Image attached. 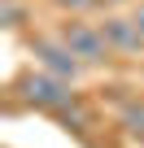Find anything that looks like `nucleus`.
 <instances>
[{
  "instance_id": "nucleus-1",
  "label": "nucleus",
  "mask_w": 144,
  "mask_h": 148,
  "mask_svg": "<svg viewBox=\"0 0 144 148\" xmlns=\"http://www.w3.org/2000/svg\"><path fill=\"white\" fill-rule=\"evenodd\" d=\"M5 100H9V113L13 109H35V113H65L70 105H79L83 96L74 92V83H65V79H52V74H44V70H22L18 79L9 83V92H5Z\"/></svg>"
},
{
  "instance_id": "nucleus-2",
  "label": "nucleus",
  "mask_w": 144,
  "mask_h": 148,
  "mask_svg": "<svg viewBox=\"0 0 144 148\" xmlns=\"http://www.w3.org/2000/svg\"><path fill=\"white\" fill-rule=\"evenodd\" d=\"M57 35H61V44L74 52V61L83 65V70H105V65H114L118 57L109 52V44H105V31H101V22H92V18H61L57 22Z\"/></svg>"
},
{
  "instance_id": "nucleus-3",
  "label": "nucleus",
  "mask_w": 144,
  "mask_h": 148,
  "mask_svg": "<svg viewBox=\"0 0 144 148\" xmlns=\"http://www.w3.org/2000/svg\"><path fill=\"white\" fill-rule=\"evenodd\" d=\"M26 48H31V57H35V70L52 74V79H65V83H79V79H83V65L74 61V52L61 44L57 31H39V35H31Z\"/></svg>"
},
{
  "instance_id": "nucleus-4",
  "label": "nucleus",
  "mask_w": 144,
  "mask_h": 148,
  "mask_svg": "<svg viewBox=\"0 0 144 148\" xmlns=\"http://www.w3.org/2000/svg\"><path fill=\"white\" fill-rule=\"evenodd\" d=\"M96 22H101L105 44H109V52H114L118 61H135V57H144V35L135 31L131 13H105V18H96Z\"/></svg>"
},
{
  "instance_id": "nucleus-5",
  "label": "nucleus",
  "mask_w": 144,
  "mask_h": 148,
  "mask_svg": "<svg viewBox=\"0 0 144 148\" xmlns=\"http://www.w3.org/2000/svg\"><path fill=\"white\" fill-rule=\"evenodd\" d=\"M57 122L70 131V135H79L83 144H92V126H96V118H92V109L79 100V105H70L65 113H57Z\"/></svg>"
},
{
  "instance_id": "nucleus-6",
  "label": "nucleus",
  "mask_w": 144,
  "mask_h": 148,
  "mask_svg": "<svg viewBox=\"0 0 144 148\" xmlns=\"http://www.w3.org/2000/svg\"><path fill=\"white\" fill-rule=\"evenodd\" d=\"M118 126L127 139H140L144 144V96H131L122 109H118Z\"/></svg>"
},
{
  "instance_id": "nucleus-7",
  "label": "nucleus",
  "mask_w": 144,
  "mask_h": 148,
  "mask_svg": "<svg viewBox=\"0 0 144 148\" xmlns=\"http://www.w3.org/2000/svg\"><path fill=\"white\" fill-rule=\"evenodd\" d=\"M26 18H31L26 5H18V0H0V26H5V31H26Z\"/></svg>"
},
{
  "instance_id": "nucleus-8",
  "label": "nucleus",
  "mask_w": 144,
  "mask_h": 148,
  "mask_svg": "<svg viewBox=\"0 0 144 148\" xmlns=\"http://www.w3.org/2000/svg\"><path fill=\"white\" fill-rule=\"evenodd\" d=\"M48 5L61 13V18H88L96 5H92V0H48Z\"/></svg>"
},
{
  "instance_id": "nucleus-9",
  "label": "nucleus",
  "mask_w": 144,
  "mask_h": 148,
  "mask_svg": "<svg viewBox=\"0 0 144 148\" xmlns=\"http://www.w3.org/2000/svg\"><path fill=\"white\" fill-rule=\"evenodd\" d=\"M92 5H96V13L105 18V13H118V9H131L135 0H92Z\"/></svg>"
},
{
  "instance_id": "nucleus-10",
  "label": "nucleus",
  "mask_w": 144,
  "mask_h": 148,
  "mask_svg": "<svg viewBox=\"0 0 144 148\" xmlns=\"http://www.w3.org/2000/svg\"><path fill=\"white\" fill-rule=\"evenodd\" d=\"M127 13H131V22H135V31L144 35V0H135V5H131Z\"/></svg>"
},
{
  "instance_id": "nucleus-11",
  "label": "nucleus",
  "mask_w": 144,
  "mask_h": 148,
  "mask_svg": "<svg viewBox=\"0 0 144 148\" xmlns=\"http://www.w3.org/2000/svg\"><path fill=\"white\" fill-rule=\"evenodd\" d=\"M18 5H26V0H18Z\"/></svg>"
}]
</instances>
